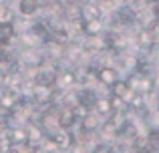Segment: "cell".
<instances>
[{"mask_svg":"<svg viewBox=\"0 0 159 153\" xmlns=\"http://www.w3.org/2000/svg\"><path fill=\"white\" fill-rule=\"evenodd\" d=\"M95 77H97V81L101 83V85L111 87L113 83L119 81V71H117L115 67H109V65H105V67H99L97 71H95Z\"/></svg>","mask_w":159,"mask_h":153,"instance_id":"cell-2","label":"cell"},{"mask_svg":"<svg viewBox=\"0 0 159 153\" xmlns=\"http://www.w3.org/2000/svg\"><path fill=\"white\" fill-rule=\"evenodd\" d=\"M101 127V121H99V115L95 113H87L85 117H81V129L85 133H91V131H97Z\"/></svg>","mask_w":159,"mask_h":153,"instance_id":"cell-7","label":"cell"},{"mask_svg":"<svg viewBox=\"0 0 159 153\" xmlns=\"http://www.w3.org/2000/svg\"><path fill=\"white\" fill-rule=\"evenodd\" d=\"M133 153H151L149 149H137V151H133Z\"/></svg>","mask_w":159,"mask_h":153,"instance_id":"cell-13","label":"cell"},{"mask_svg":"<svg viewBox=\"0 0 159 153\" xmlns=\"http://www.w3.org/2000/svg\"><path fill=\"white\" fill-rule=\"evenodd\" d=\"M39 6H40L39 0H20V2H18V8H20V12H22L24 16L34 14V12L39 10Z\"/></svg>","mask_w":159,"mask_h":153,"instance_id":"cell-10","label":"cell"},{"mask_svg":"<svg viewBox=\"0 0 159 153\" xmlns=\"http://www.w3.org/2000/svg\"><path fill=\"white\" fill-rule=\"evenodd\" d=\"M105 26H103V20L101 18H95V20H81V32L91 38V36H101Z\"/></svg>","mask_w":159,"mask_h":153,"instance_id":"cell-3","label":"cell"},{"mask_svg":"<svg viewBox=\"0 0 159 153\" xmlns=\"http://www.w3.org/2000/svg\"><path fill=\"white\" fill-rule=\"evenodd\" d=\"M79 83V77L75 71H61L57 75V85L61 87V89H70V87H75Z\"/></svg>","mask_w":159,"mask_h":153,"instance_id":"cell-6","label":"cell"},{"mask_svg":"<svg viewBox=\"0 0 159 153\" xmlns=\"http://www.w3.org/2000/svg\"><path fill=\"white\" fill-rule=\"evenodd\" d=\"M95 113L99 115L101 119H109L113 115V109H111V101L109 97H99L97 103H95Z\"/></svg>","mask_w":159,"mask_h":153,"instance_id":"cell-8","label":"cell"},{"mask_svg":"<svg viewBox=\"0 0 159 153\" xmlns=\"http://www.w3.org/2000/svg\"><path fill=\"white\" fill-rule=\"evenodd\" d=\"M81 121V117H79L77 113V107H65V109L61 111V115H58V127L61 129H73L77 123Z\"/></svg>","mask_w":159,"mask_h":153,"instance_id":"cell-1","label":"cell"},{"mask_svg":"<svg viewBox=\"0 0 159 153\" xmlns=\"http://www.w3.org/2000/svg\"><path fill=\"white\" fill-rule=\"evenodd\" d=\"M95 18H101V8L97 2L81 6V20H95Z\"/></svg>","mask_w":159,"mask_h":153,"instance_id":"cell-9","label":"cell"},{"mask_svg":"<svg viewBox=\"0 0 159 153\" xmlns=\"http://www.w3.org/2000/svg\"><path fill=\"white\" fill-rule=\"evenodd\" d=\"M12 36H14L12 22H0V43H8Z\"/></svg>","mask_w":159,"mask_h":153,"instance_id":"cell-11","label":"cell"},{"mask_svg":"<svg viewBox=\"0 0 159 153\" xmlns=\"http://www.w3.org/2000/svg\"><path fill=\"white\" fill-rule=\"evenodd\" d=\"M51 141H52V145L61 147V149H69V147L75 143V137H73V135H70L66 129H58L57 133L51 135Z\"/></svg>","mask_w":159,"mask_h":153,"instance_id":"cell-5","label":"cell"},{"mask_svg":"<svg viewBox=\"0 0 159 153\" xmlns=\"http://www.w3.org/2000/svg\"><path fill=\"white\" fill-rule=\"evenodd\" d=\"M133 93H135V91H131L129 83H127V81H123V79H119L117 83H113V85L109 87V95L125 99V101H127V105H129V99L133 97Z\"/></svg>","mask_w":159,"mask_h":153,"instance_id":"cell-4","label":"cell"},{"mask_svg":"<svg viewBox=\"0 0 159 153\" xmlns=\"http://www.w3.org/2000/svg\"><path fill=\"white\" fill-rule=\"evenodd\" d=\"M97 4H99V8H111V6H115V0H97Z\"/></svg>","mask_w":159,"mask_h":153,"instance_id":"cell-12","label":"cell"}]
</instances>
